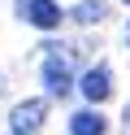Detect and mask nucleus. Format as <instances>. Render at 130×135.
Masks as SVG:
<instances>
[{
  "label": "nucleus",
  "instance_id": "f257e3e1",
  "mask_svg": "<svg viewBox=\"0 0 130 135\" xmlns=\"http://www.w3.org/2000/svg\"><path fill=\"white\" fill-rule=\"evenodd\" d=\"M43 118H48V100H43V96L22 100V105H13V113H9V135H30V131H39Z\"/></svg>",
  "mask_w": 130,
  "mask_h": 135
},
{
  "label": "nucleus",
  "instance_id": "f03ea898",
  "mask_svg": "<svg viewBox=\"0 0 130 135\" xmlns=\"http://www.w3.org/2000/svg\"><path fill=\"white\" fill-rule=\"evenodd\" d=\"M17 13H22L30 26H39V31H56L61 18H65L56 0H22V4H17Z\"/></svg>",
  "mask_w": 130,
  "mask_h": 135
},
{
  "label": "nucleus",
  "instance_id": "7ed1b4c3",
  "mask_svg": "<svg viewBox=\"0 0 130 135\" xmlns=\"http://www.w3.org/2000/svg\"><path fill=\"white\" fill-rule=\"evenodd\" d=\"M78 91H82L91 105L108 100V96H113V74H108V65H95V70H87L82 79H78Z\"/></svg>",
  "mask_w": 130,
  "mask_h": 135
},
{
  "label": "nucleus",
  "instance_id": "20e7f679",
  "mask_svg": "<svg viewBox=\"0 0 130 135\" xmlns=\"http://www.w3.org/2000/svg\"><path fill=\"white\" fill-rule=\"evenodd\" d=\"M43 87H48V96H65V91L74 87V79H69V65L61 61L56 52L43 61Z\"/></svg>",
  "mask_w": 130,
  "mask_h": 135
},
{
  "label": "nucleus",
  "instance_id": "39448f33",
  "mask_svg": "<svg viewBox=\"0 0 130 135\" xmlns=\"http://www.w3.org/2000/svg\"><path fill=\"white\" fill-rule=\"evenodd\" d=\"M104 126H108V118L95 109H78L69 118V135H104Z\"/></svg>",
  "mask_w": 130,
  "mask_h": 135
},
{
  "label": "nucleus",
  "instance_id": "423d86ee",
  "mask_svg": "<svg viewBox=\"0 0 130 135\" xmlns=\"http://www.w3.org/2000/svg\"><path fill=\"white\" fill-rule=\"evenodd\" d=\"M104 13H108L104 0H78L74 9H69V18H74L78 26H95V22H104Z\"/></svg>",
  "mask_w": 130,
  "mask_h": 135
}]
</instances>
